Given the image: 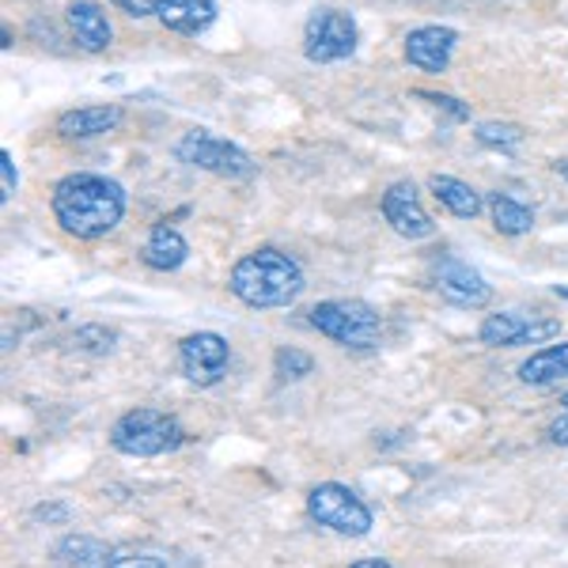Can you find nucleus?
I'll use <instances>...</instances> for the list:
<instances>
[{
    "mask_svg": "<svg viewBox=\"0 0 568 568\" xmlns=\"http://www.w3.org/2000/svg\"><path fill=\"white\" fill-rule=\"evenodd\" d=\"M50 209L61 232L80 243H91V240H103V235H110L122 224L125 190L106 175L77 171V175H65L53 186Z\"/></svg>",
    "mask_w": 568,
    "mask_h": 568,
    "instance_id": "nucleus-1",
    "label": "nucleus"
},
{
    "mask_svg": "<svg viewBox=\"0 0 568 568\" xmlns=\"http://www.w3.org/2000/svg\"><path fill=\"white\" fill-rule=\"evenodd\" d=\"M304 265L277 246H258V251L243 254L227 273V292L246 307H292L304 292Z\"/></svg>",
    "mask_w": 568,
    "mask_h": 568,
    "instance_id": "nucleus-2",
    "label": "nucleus"
},
{
    "mask_svg": "<svg viewBox=\"0 0 568 568\" xmlns=\"http://www.w3.org/2000/svg\"><path fill=\"white\" fill-rule=\"evenodd\" d=\"M186 444V428L175 414H163L152 406H136L110 425V447L130 459H155Z\"/></svg>",
    "mask_w": 568,
    "mask_h": 568,
    "instance_id": "nucleus-3",
    "label": "nucleus"
},
{
    "mask_svg": "<svg viewBox=\"0 0 568 568\" xmlns=\"http://www.w3.org/2000/svg\"><path fill=\"white\" fill-rule=\"evenodd\" d=\"M307 318L323 337L356 353L372 349L383 334V315L368 300H323L307 311Z\"/></svg>",
    "mask_w": 568,
    "mask_h": 568,
    "instance_id": "nucleus-4",
    "label": "nucleus"
},
{
    "mask_svg": "<svg viewBox=\"0 0 568 568\" xmlns=\"http://www.w3.org/2000/svg\"><path fill=\"white\" fill-rule=\"evenodd\" d=\"M307 516L342 538H364L375 527L372 508L342 481H318L307 493Z\"/></svg>",
    "mask_w": 568,
    "mask_h": 568,
    "instance_id": "nucleus-5",
    "label": "nucleus"
},
{
    "mask_svg": "<svg viewBox=\"0 0 568 568\" xmlns=\"http://www.w3.org/2000/svg\"><path fill=\"white\" fill-rule=\"evenodd\" d=\"M175 155L182 163H190V168L209 171V175H220V179L258 175V163H254L251 152H243L240 144L224 141V136H213L209 130H190L175 144Z\"/></svg>",
    "mask_w": 568,
    "mask_h": 568,
    "instance_id": "nucleus-6",
    "label": "nucleus"
},
{
    "mask_svg": "<svg viewBox=\"0 0 568 568\" xmlns=\"http://www.w3.org/2000/svg\"><path fill=\"white\" fill-rule=\"evenodd\" d=\"M361 31H356L349 12H337V8H318L311 12V20L304 27V53L311 65H334L356 53Z\"/></svg>",
    "mask_w": 568,
    "mask_h": 568,
    "instance_id": "nucleus-7",
    "label": "nucleus"
},
{
    "mask_svg": "<svg viewBox=\"0 0 568 568\" xmlns=\"http://www.w3.org/2000/svg\"><path fill=\"white\" fill-rule=\"evenodd\" d=\"M179 364L194 387H216L232 364V345L216 329H197L179 342Z\"/></svg>",
    "mask_w": 568,
    "mask_h": 568,
    "instance_id": "nucleus-8",
    "label": "nucleus"
},
{
    "mask_svg": "<svg viewBox=\"0 0 568 568\" xmlns=\"http://www.w3.org/2000/svg\"><path fill=\"white\" fill-rule=\"evenodd\" d=\"M433 284L452 307L481 311L493 304V284L470 262H463L459 254H444V258L433 262Z\"/></svg>",
    "mask_w": 568,
    "mask_h": 568,
    "instance_id": "nucleus-9",
    "label": "nucleus"
},
{
    "mask_svg": "<svg viewBox=\"0 0 568 568\" xmlns=\"http://www.w3.org/2000/svg\"><path fill=\"white\" fill-rule=\"evenodd\" d=\"M554 334H561L557 318L542 315H524V311H497V315H485L478 326V337L493 349H516V345H542Z\"/></svg>",
    "mask_w": 568,
    "mask_h": 568,
    "instance_id": "nucleus-10",
    "label": "nucleus"
},
{
    "mask_svg": "<svg viewBox=\"0 0 568 568\" xmlns=\"http://www.w3.org/2000/svg\"><path fill=\"white\" fill-rule=\"evenodd\" d=\"M379 209H383V220H387V224H390V232H394V235H402V240H409V243L428 240V235L436 232L433 216L425 213V205H420L417 186H414V182H409V179L390 182V186L383 190Z\"/></svg>",
    "mask_w": 568,
    "mask_h": 568,
    "instance_id": "nucleus-11",
    "label": "nucleus"
},
{
    "mask_svg": "<svg viewBox=\"0 0 568 568\" xmlns=\"http://www.w3.org/2000/svg\"><path fill=\"white\" fill-rule=\"evenodd\" d=\"M459 45V31L455 27H439V23H425V27H414L406 34V61L420 72H447L452 65V53Z\"/></svg>",
    "mask_w": 568,
    "mask_h": 568,
    "instance_id": "nucleus-12",
    "label": "nucleus"
},
{
    "mask_svg": "<svg viewBox=\"0 0 568 568\" xmlns=\"http://www.w3.org/2000/svg\"><path fill=\"white\" fill-rule=\"evenodd\" d=\"M122 106L118 103H95V106H77L58 114L53 130H58L65 141H91V136H106L122 125Z\"/></svg>",
    "mask_w": 568,
    "mask_h": 568,
    "instance_id": "nucleus-13",
    "label": "nucleus"
},
{
    "mask_svg": "<svg viewBox=\"0 0 568 568\" xmlns=\"http://www.w3.org/2000/svg\"><path fill=\"white\" fill-rule=\"evenodd\" d=\"M65 20H69V31L77 45L84 53H103L110 42H114V27H110V16L103 4L95 0H72L65 8Z\"/></svg>",
    "mask_w": 568,
    "mask_h": 568,
    "instance_id": "nucleus-14",
    "label": "nucleus"
},
{
    "mask_svg": "<svg viewBox=\"0 0 568 568\" xmlns=\"http://www.w3.org/2000/svg\"><path fill=\"white\" fill-rule=\"evenodd\" d=\"M186 258H190V243L182 240V232H175L168 220L155 224L141 246V262L155 273H175L186 265Z\"/></svg>",
    "mask_w": 568,
    "mask_h": 568,
    "instance_id": "nucleus-15",
    "label": "nucleus"
},
{
    "mask_svg": "<svg viewBox=\"0 0 568 568\" xmlns=\"http://www.w3.org/2000/svg\"><path fill=\"white\" fill-rule=\"evenodd\" d=\"M155 20L175 34H201L216 20V0H163Z\"/></svg>",
    "mask_w": 568,
    "mask_h": 568,
    "instance_id": "nucleus-16",
    "label": "nucleus"
},
{
    "mask_svg": "<svg viewBox=\"0 0 568 568\" xmlns=\"http://www.w3.org/2000/svg\"><path fill=\"white\" fill-rule=\"evenodd\" d=\"M65 568H106L110 561H118V549L103 542V538H91V535H69L61 538L58 549H53Z\"/></svg>",
    "mask_w": 568,
    "mask_h": 568,
    "instance_id": "nucleus-17",
    "label": "nucleus"
},
{
    "mask_svg": "<svg viewBox=\"0 0 568 568\" xmlns=\"http://www.w3.org/2000/svg\"><path fill=\"white\" fill-rule=\"evenodd\" d=\"M561 379H568V342L546 345L519 364V383H527V387H549Z\"/></svg>",
    "mask_w": 568,
    "mask_h": 568,
    "instance_id": "nucleus-18",
    "label": "nucleus"
},
{
    "mask_svg": "<svg viewBox=\"0 0 568 568\" xmlns=\"http://www.w3.org/2000/svg\"><path fill=\"white\" fill-rule=\"evenodd\" d=\"M428 190L436 194L439 205L447 209L452 216H459V220H474L485 209V201L478 190L470 186V182H463V179H452V175H433L428 179Z\"/></svg>",
    "mask_w": 568,
    "mask_h": 568,
    "instance_id": "nucleus-19",
    "label": "nucleus"
},
{
    "mask_svg": "<svg viewBox=\"0 0 568 568\" xmlns=\"http://www.w3.org/2000/svg\"><path fill=\"white\" fill-rule=\"evenodd\" d=\"M489 213H493V227H497L500 235H527L530 227H535V213H530L524 201H516L508 194H493Z\"/></svg>",
    "mask_w": 568,
    "mask_h": 568,
    "instance_id": "nucleus-20",
    "label": "nucleus"
},
{
    "mask_svg": "<svg viewBox=\"0 0 568 568\" xmlns=\"http://www.w3.org/2000/svg\"><path fill=\"white\" fill-rule=\"evenodd\" d=\"M524 130L511 122H481L478 130H474V141L485 144V149H500V152H516L519 144H524Z\"/></svg>",
    "mask_w": 568,
    "mask_h": 568,
    "instance_id": "nucleus-21",
    "label": "nucleus"
},
{
    "mask_svg": "<svg viewBox=\"0 0 568 568\" xmlns=\"http://www.w3.org/2000/svg\"><path fill=\"white\" fill-rule=\"evenodd\" d=\"M273 372H277L281 383H296V379H307L311 372H315V356L304 353V349H292V345H284L273 356Z\"/></svg>",
    "mask_w": 568,
    "mask_h": 568,
    "instance_id": "nucleus-22",
    "label": "nucleus"
},
{
    "mask_svg": "<svg viewBox=\"0 0 568 568\" xmlns=\"http://www.w3.org/2000/svg\"><path fill=\"white\" fill-rule=\"evenodd\" d=\"M72 345H77V349H88V353H110V349H114V329H106V326H84V329H77Z\"/></svg>",
    "mask_w": 568,
    "mask_h": 568,
    "instance_id": "nucleus-23",
    "label": "nucleus"
},
{
    "mask_svg": "<svg viewBox=\"0 0 568 568\" xmlns=\"http://www.w3.org/2000/svg\"><path fill=\"white\" fill-rule=\"evenodd\" d=\"M16 186H20V175H16V160L12 152H0V197L12 201L16 197Z\"/></svg>",
    "mask_w": 568,
    "mask_h": 568,
    "instance_id": "nucleus-24",
    "label": "nucleus"
},
{
    "mask_svg": "<svg viewBox=\"0 0 568 568\" xmlns=\"http://www.w3.org/2000/svg\"><path fill=\"white\" fill-rule=\"evenodd\" d=\"M110 4H114L118 12L130 16V20H149V16L160 12L163 0H110Z\"/></svg>",
    "mask_w": 568,
    "mask_h": 568,
    "instance_id": "nucleus-25",
    "label": "nucleus"
},
{
    "mask_svg": "<svg viewBox=\"0 0 568 568\" xmlns=\"http://www.w3.org/2000/svg\"><path fill=\"white\" fill-rule=\"evenodd\" d=\"M417 99H428V103H436V106H444L452 118H459V122H466L470 118V106H463L459 99H452V95H436V91H414Z\"/></svg>",
    "mask_w": 568,
    "mask_h": 568,
    "instance_id": "nucleus-26",
    "label": "nucleus"
},
{
    "mask_svg": "<svg viewBox=\"0 0 568 568\" xmlns=\"http://www.w3.org/2000/svg\"><path fill=\"white\" fill-rule=\"evenodd\" d=\"M106 568H168V561L155 554H136V557H118V561H110Z\"/></svg>",
    "mask_w": 568,
    "mask_h": 568,
    "instance_id": "nucleus-27",
    "label": "nucleus"
},
{
    "mask_svg": "<svg viewBox=\"0 0 568 568\" xmlns=\"http://www.w3.org/2000/svg\"><path fill=\"white\" fill-rule=\"evenodd\" d=\"M561 417H557L554 420V425H549V444H557V447H568V394H565V398H561Z\"/></svg>",
    "mask_w": 568,
    "mask_h": 568,
    "instance_id": "nucleus-28",
    "label": "nucleus"
},
{
    "mask_svg": "<svg viewBox=\"0 0 568 568\" xmlns=\"http://www.w3.org/2000/svg\"><path fill=\"white\" fill-rule=\"evenodd\" d=\"M34 519H45V524H69V508L65 504H39V508H34Z\"/></svg>",
    "mask_w": 568,
    "mask_h": 568,
    "instance_id": "nucleus-29",
    "label": "nucleus"
},
{
    "mask_svg": "<svg viewBox=\"0 0 568 568\" xmlns=\"http://www.w3.org/2000/svg\"><path fill=\"white\" fill-rule=\"evenodd\" d=\"M349 568H394L387 561H379V557H364V561H353Z\"/></svg>",
    "mask_w": 568,
    "mask_h": 568,
    "instance_id": "nucleus-30",
    "label": "nucleus"
},
{
    "mask_svg": "<svg viewBox=\"0 0 568 568\" xmlns=\"http://www.w3.org/2000/svg\"><path fill=\"white\" fill-rule=\"evenodd\" d=\"M554 171H557V175H561V179L568 182V160H557V163H554Z\"/></svg>",
    "mask_w": 568,
    "mask_h": 568,
    "instance_id": "nucleus-31",
    "label": "nucleus"
},
{
    "mask_svg": "<svg viewBox=\"0 0 568 568\" xmlns=\"http://www.w3.org/2000/svg\"><path fill=\"white\" fill-rule=\"evenodd\" d=\"M557 296H561V300H568V288H565V284H557Z\"/></svg>",
    "mask_w": 568,
    "mask_h": 568,
    "instance_id": "nucleus-32",
    "label": "nucleus"
}]
</instances>
